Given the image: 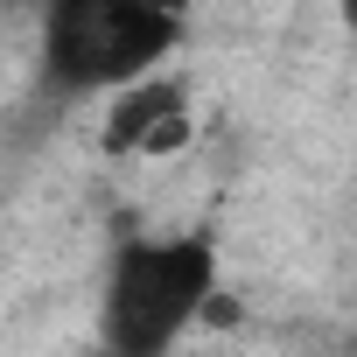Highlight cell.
Wrapping results in <instances>:
<instances>
[{
  "instance_id": "3",
  "label": "cell",
  "mask_w": 357,
  "mask_h": 357,
  "mask_svg": "<svg viewBox=\"0 0 357 357\" xmlns=\"http://www.w3.org/2000/svg\"><path fill=\"white\" fill-rule=\"evenodd\" d=\"M105 140L112 154H168V147H183L190 140V112H183V91L175 84H119L112 98V119H105Z\"/></svg>"
},
{
  "instance_id": "2",
  "label": "cell",
  "mask_w": 357,
  "mask_h": 357,
  "mask_svg": "<svg viewBox=\"0 0 357 357\" xmlns=\"http://www.w3.org/2000/svg\"><path fill=\"white\" fill-rule=\"evenodd\" d=\"M190 0H43V77L63 98L119 91L183 43Z\"/></svg>"
},
{
  "instance_id": "1",
  "label": "cell",
  "mask_w": 357,
  "mask_h": 357,
  "mask_svg": "<svg viewBox=\"0 0 357 357\" xmlns=\"http://www.w3.org/2000/svg\"><path fill=\"white\" fill-rule=\"evenodd\" d=\"M218 294V252L211 238H133L119 245L105 294H98V336L105 357H168L204 322Z\"/></svg>"
}]
</instances>
